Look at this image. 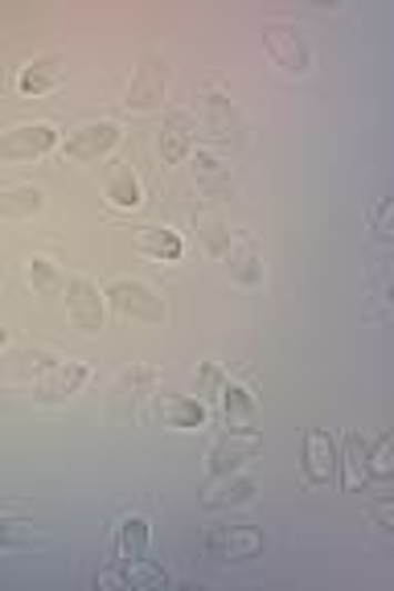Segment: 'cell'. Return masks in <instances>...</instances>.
Returning <instances> with one entry per match:
<instances>
[{"mask_svg":"<svg viewBox=\"0 0 394 591\" xmlns=\"http://www.w3.org/2000/svg\"><path fill=\"white\" fill-rule=\"evenodd\" d=\"M391 448H394V435L391 431H382L374 448H366V469H370V481H386L394 472V460H391Z\"/></svg>","mask_w":394,"mask_h":591,"instance_id":"obj_28","label":"cell"},{"mask_svg":"<svg viewBox=\"0 0 394 591\" xmlns=\"http://www.w3.org/2000/svg\"><path fill=\"white\" fill-rule=\"evenodd\" d=\"M46 206V193L38 186H13L0 189V218H13V222H26V218L41 214Z\"/></svg>","mask_w":394,"mask_h":591,"instance_id":"obj_22","label":"cell"},{"mask_svg":"<svg viewBox=\"0 0 394 591\" xmlns=\"http://www.w3.org/2000/svg\"><path fill=\"white\" fill-rule=\"evenodd\" d=\"M169 575L149 559H111L108 571H99V588H164Z\"/></svg>","mask_w":394,"mask_h":591,"instance_id":"obj_12","label":"cell"},{"mask_svg":"<svg viewBox=\"0 0 394 591\" xmlns=\"http://www.w3.org/2000/svg\"><path fill=\"white\" fill-rule=\"evenodd\" d=\"M263 46H267V54H272V62L284 74H309V67H313V46H309V38L300 33L296 26H284V21H267L263 26Z\"/></svg>","mask_w":394,"mask_h":591,"instance_id":"obj_2","label":"cell"},{"mask_svg":"<svg viewBox=\"0 0 394 591\" xmlns=\"http://www.w3.org/2000/svg\"><path fill=\"white\" fill-rule=\"evenodd\" d=\"M149 554V518L128 513L115 530V559H144Z\"/></svg>","mask_w":394,"mask_h":591,"instance_id":"obj_21","label":"cell"},{"mask_svg":"<svg viewBox=\"0 0 394 591\" xmlns=\"http://www.w3.org/2000/svg\"><path fill=\"white\" fill-rule=\"evenodd\" d=\"M218 399H222V419L234 435H259V407L251 390L239 387V382H226Z\"/></svg>","mask_w":394,"mask_h":591,"instance_id":"obj_15","label":"cell"},{"mask_svg":"<svg viewBox=\"0 0 394 591\" xmlns=\"http://www.w3.org/2000/svg\"><path fill=\"white\" fill-rule=\"evenodd\" d=\"M164 91H169V67H164V58H149L144 67L132 74V87H128V111H152L161 108Z\"/></svg>","mask_w":394,"mask_h":591,"instance_id":"obj_10","label":"cell"},{"mask_svg":"<svg viewBox=\"0 0 394 591\" xmlns=\"http://www.w3.org/2000/svg\"><path fill=\"white\" fill-rule=\"evenodd\" d=\"M366 448L370 443L362 440L357 431H345L341 452H337V469H341V484H345V493H366V484H370Z\"/></svg>","mask_w":394,"mask_h":591,"instance_id":"obj_16","label":"cell"},{"mask_svg":"<svg viewBox=\"0 0 394 591\" xmlns=\"http://www.w3.org/2000/svg\"><path fill=\"white\" fill-rule=\"evenodd\" d=\"M190 164H193V177H198V186H202L210 198H231V193H234L231 164H222V157H214V152L198 148V152L190 157Z\"/></svg>","mask_w":394,"mask_h":591,"instance_id":"obj_17","label":"cell"},{"mask_svg":"<svg viewBox=\"0 0 394 591\" xmlns=\"http://www.w3.org/2000/svg\"><path fill=\"white\" fill-rule=\"evenodd\" d=\"M152 382H156V370H152V365H132V370H128V374L115 382V403L132 407V411H137L140 399H144V394L152 390Z\"/></svg>","mask_w":394,"mask_h":591,"instance_id":"obj_27","label":"cell"},{"mask_svg":"<svg viewBox=\"0 0 394 591\" xmlns=\"http://www.w3.org/2000/svg\"><path fill=\"white\" fill-rule=\"evenodd\" d=\"M198 551L205 559H214V563H246V559H255L263 551V534L251 530V525H214V530L202 534Z\"/></svg>","mask_w":394,"mask_h":591,"instance_id":"obj_1","label":"cell"},{"mask_svg":"<svg viewBox=\"0 0 394 591\" xmlns=\"http://www.w3.org/2000/svg\"><path fill=\"white\" fill-rule=\"evenodd\" d=\"M58 148L54 123H17L9 132H0V161L21 164V161H38L46 152Z\"/></svg>","mask_w":394,"mask_h":591,"instance_id":"obj_4","label":"cell"},{"mask_svg":"<svg viewBox=\"0 0 394 591\" xmlns=\"http://www.w3.org/2000/svg\"><path fill=\"white\" fill-rule=\"evenodd\" d=\"M108 202L115 210H137L140 206V177L132 173L128 161H115L108 173Z\"/></svg>","mask_w":394,"mask_h":591,"instance_id":"obj_24","label":"cell"},{"mask_svg":"<svg viewBox=\"0 0 394 591\" xmlns=\"http://www.w3.org/2000/svg\"><path fill=\"white\" fill-rule=\"evenodd\" d=\"M222 387H226V370L218 362H202L198 365V399H218L222 394Z\"/></svg>","mask_w":394,"mask_h":591,"instance_id":"obj_29","label":"cell"},{"mask_svg":"<svg viewBox=\"0 0 394 591\" xmlns=\"http://www.w3.org/2000/svg\"><path fill=\"white\" fill-rule=\"evenodd\" d=\"M4 345H9V329H4V324H0V350H4Z\"/></svg>","mask_w":394,"mask_h":591,"instance_id":"obj_33","label":"cell"},{"mask_svg":"<svg viewBox=\"0 0 394 591\" xmlns=\"http://www.w3.org/2000/svg\"><path fill=\"white\" fill-rule=\"evenodd\" d=\"M62 79H67V58L62 54H41V58H33V62H26V67L17 70V79H13V87L21 94H50V91H58L62 87Z\"/></svg>","mask_w":394,"mask_h":591,"instance_id":"obj_13","label":"cell"},{"mask_svg":"<svg viewBox=\"0 0 394 591\" xmlns=\"http://www.w3.org/2000/svg\"><path fill=\"white\" fill-rule=\"evenodd\" d=\"M202 108H205V123H210V132H214L218 140H239V136H234V108H231V94L222 91V82H218V79L205 82Z\"/></svg>","mask_w":394,"mask_h":591,"instance_id":"obj_18","label":"cell"},{"mask_svg":"<svg viewBox=\"0 0 394 591\" xmlns=\"http://www.w3.org/2000/svg\"><path fill=\"white\" fill-rule=\"evenodd\" d=\"M41 542H46V534L29 518H0V551H29Z\"/></svg>","mask_w":394,"mask_h":591,"instance_id":"obj_26","label":"cell"},{"mask_svg":"<svg viewBox=\"0 0 394 591\" xmlns=\"http://www.w3.org/2000/svg\"><path fill=\"white\" fill-rule=\"evenodd\" d=\"M300 469H304V481L316 484V489H325L337 477V448L329 440V431L321 428L304 431V460H300Z\"/></svg>","mask_w":394,"mask_h":591,"instance_id":"obj_9","label":"cell"},{"mask_svg":"<svg viewBox=\"0 0 394 591\" xmlns=\"http://www.w3.org/2000/svg\"><path fill=\"white\" fill-rule=\"evenodd\" d=\"M255 493H259L255 477L226 472V477H210V484L202 489L198 505H202V510H239V505H251Z\"/></svg>","mask_w":394,"mask_h":591,"instance_id":"obj_7","label":"cell"},{"mask_svg":"<svg viewBox=\"0 0 394 591\" xmlns=\"http://www.w3.org/2000/svg\"><path fill=\"white\" fill-rule=\"evenodd\" d=\"M87 362H54L41 365V378L33 382V399L38 403H67L70 394H79V387L87 382Z\"/></svg>","mask_w":394,"mask_h":591,"instance_id":"obj_6","label":"cell"},{"mask_svg":"<svg viewBox=\"0 0 394 591\" xmlns=\"http://www.w3.org/2000/svg\"><path fill=\"white\" fill-rule=\"evenodd\" d=\"M226 259H231V280L234 283H243V288L263 283V256H259V247L251 239L234 242L231 251H226Z\"/></svg>","mask_w":394,"mask_h":591,"instance_id":"obj_23","label":"cell"},{"mask_svg":"<svg viewBox=\"0 0 394 591\" xmlns=\"http://www.w3.org/2000/svg\"><path fill=\"white\" fill-rule=\"evenodd\" d=\"M193 230H198V239L205 242V251L214 259H226L231 251V227H226V218L218 214V210H193Z\"/></svg>","mask_w":394,"mask_h":591,"instance_id":"obj_20","label":"cell"},{"mask_svg":"<svg viewBox=\"0 0 394 591\" xmlns=\"http://www.w3.org/2000/svg\"><path fill=\"white\" fill-rule=\"evenodd\" d=\"M370 227L378 230L382 239L391 234V198H378V202L370 206Z\"/></svg>","mask_w":394,"mask_h":591,"instance_id":"obj_31","label":"cell"},{"mask_svg":"<svg viewBox=\"0 0 394 591\" xmlns=\"http://www.w3.org/2000/svg\"><path fill=\"white\" fill-rule=\"evenodd\" d=\"M120 144V123L115 120H95V123H82L74 132L67 136V144H62V157L67 161H99V157H108L111 148Z\"/></svg>","mask_w":394,"mask_h":591,"instance_id":"obj_5","label":"cell"},{"mask_svg":"<svg viewBox=\"0 0 394 591\" xmlns=\"http://www.w3.org/2000/svg\"><path fill=\"white\" fill-rule=\"evenodd\" d=\"M29 283L38 288V292H46V288H54L58 283V268L50 263V259H29Z\"/></svg>","mask_w":394,"mask_h":591,"instance_id":"obj_30","label":"cell"},{"mask_svg":"<svg viewBox=\"0 0 394 591\" xmlns=\"http://www.w3.org/2000/svg\"><path fill=\"white\" fill-rule=\"evenodd\" d=\"M263 452V440L259 435H226V440H218L210 452H205V469H210V477H226V472H239L243 464H251V460Z\"/></svg>","mask_w":394,"mask_h":591,"instance_id":"obj_11","label":"cell"},{"mask_svg":"<svg viewBox=\"0 0 394 591\" xmlns=\"http://www.w3.org/2000/svg\"><path fill=\"white\" fill-rule=\"evenodd\" d=\"M193 140H198V123H193V116L173 111V116L164 120L161 136H156V152H161L164 164H181L193 157Z\"/></svg>","mask_w":394,"mask_h":591,"instance_id":"obj_14","label":"cell"},{"mask_svg":"<svg viewBox=\"0 0 394 591\" xmlns=\"http://www.w3.org/2000/svg\"><path fill=\"white\" fill-rule=\"evenodd\" d=\"M137 251H144V256H152V259H164V263H173V259H181L185 242H181L178 230L144 227V230H137Z\"/></svg>","mask_w":394,"mask_h":591,"instance_id":"obj_25","label":"cell"},{"mask_svg":"<svg viewBox=\"0 0 394 591\" xmlns=\"http://www.w3.org/2000/svg\"><path fill=\"white\" fill-rule=\"evenodd\" d=\"M0 407H4V387H0Z\"/></svg>","mask_w":394,"mask_h":591,"instance_id":"obj_34","label":"cell"},{"mask_svg":"<svg viewBox=\"0 0 394 591\" xmlns=\"http://www.w3.org/2000/svg\"><path fill=\"white\" fill-rule=\"evenodd\" d=\"M156 415H161L164 428H202L205 423V403L202 399H185V394H161V403H156Z\"/></svg>","mask_w":394,"mask_h":591,"instance_id":"obj_19","label":"cell"},{"mask_svg":"<svg viewBox=\"0 0 394 591\" xmlns=\"http://www.w3.org/2000/svg\"><path fill=\"white\" fill-rule=\"evenodd\" d=\"M370 513H374V522H378L382 530H391V510H386V501H378V505H374Z\"/></svg>","mask_w":394,"mask_h":591,"instance_id":"obj_32","label":"cell"},{"mask_svg":"<svg viewBox=\"0 0 394 591\" xmlns=\"http://www.w3.org/2000/svg\"><path fill=\"white\" fill-rule=\"evenodd\" d=\"M67 312L70 321L79 324V329H87V333H95V329H103V312H108V300L99 296V288L91 280H82V276H74V280H67Z\"/></svg>","mask_w":394,"mask_h":591,"instance_id":"obj_8","label":"cell"},{"mask_svg":"<svg viewBox=\"0 0 394 591\" xmlns=\"http://www.w3.org/2000/svg\"><path fill=\"white\" fill-rule=\"evenodd\" d=\"M111 309L132 317V321H149V324H164V300L152 292L149 283L140 280H111L108 292H103Z\"/></svg>","mask_w":394,"mask_h":591,"instance_id":"obj_3","label":"cell"}]
</instances>
